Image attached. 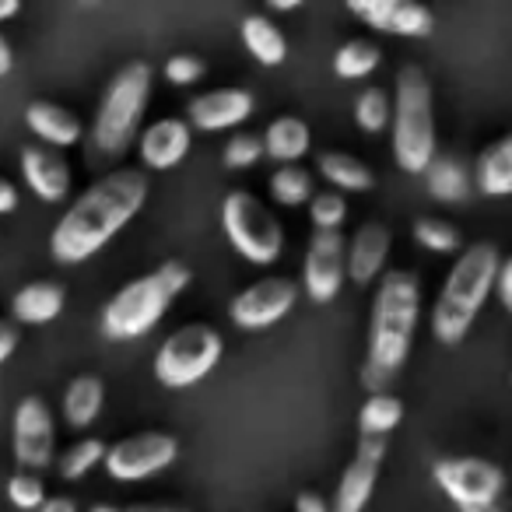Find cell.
I'll return each mask as SVG.
<instances>
[{
	"mask_svg": "<svg viewBox=\"0 0 512 512\" xmlns=\"http://www.w3.org/2000/svg\"><path fill=\"white\" fill-rule=\"evenodd\" d=\"M36 512H78V505H74V498L57 495V498H46V502L39 505Z\"/></svg>",
	"mask_w": 512,
	"mask_h": 512,
	"instance_id": "42",
	"label": "cell"
},
{
	"mask_svg": "<svg viewBox=\"0 0 512 512\" xmlns=\"http://www.w3.org/2000/svg\"><path fill=\"white\" fill-rule=\"evenodd\" d=\"M18 11H22V0H0V22H11Z\"/></svg>",
	"mask_w": 512,
	"mask_h": 512,
	"instance_id": "44",
	"label": "cell"
},
{
	"mask_svg": "<svg viewBox=\"0 0 512 512\" xmlns=\"http://www.w3.org/2000/svg\"><path fill=\"white\" fill-rule=\"evenodd\" d=\"M400 421H404V404H400V397H393V393H386V390L369 393V400H365L362 411H358V428H362V435H386V439H390V432Z\"/></svg>",
	"mask_w": 512,
	"mask_h": 512,
	"instance_id": "28",
	"label": "cell"
},
{
	"mask_svg": "<svg viewBox=\"0 0 512 512\" xmlns=\"http://www.w3.org/2000/svg\"><path fill=\"white\" fill-rule=\"evenodd\" d=\"M11 446H15V460L25 470H46L57 453V428H53V414L43 397H25L15 407V425H11Z\"/></svg>",
	"mask_w": 512,
	"mask_h": 512,
	"instance_id": "13",
	"label": "cell"
},
{
	"mask_svg": "<svg viewBox=\"0 0 512 512\" xmlns=\"http://www.w3.org/2000/svg\"><path fill=\"white\" fill-rule=\"evenodd\" d=\"M8 502L22 512H36L46 502V484L39 477V470H15L8 477Z\"/></svg>",
	"mask_w": 512,
	"mask_h": 512,
	"instance_id": "34",
	"label": "cell"
},
{
	"mask_svg": "<svg viewBox=\"0 0 512 512\" xmlns=\"http://www.w3.org/2000/svg\"><path fill=\"white\" fill-rule=\"evenodd\" d=\"M264 155L274 158L278 165H292L302 162L313 148V134H309V123L299 116H278L271 120V127L264 130Z\"/></svg>",
	"mask_w": 512,
	"mask_h": 512,
	"instance_id": "22",
	"label": "cell"
},
{
	"mask_svg": "<svg viewBox=\"0 0 512 512\" xmlns=\"http://www.w3.org/2000/svg\"><path fill=\"white\" fill-rule=\"evenodd\" d=\"M390 134L393 162L411 176H421L435 158V102L432 81L418 64L397 71V88L390 99Z\"/></svg>",
	"mask_w": 512,
	"mask_h": 512,
	"instance_id": "6",
	"label": "cell"
},
{
	"mask_svg": "<svg viewBox=\"0 0 512 512\" xmlns=\"http://www.w3.org/2000/svg\"><path fill=\"white\" fill-rule=\"evenodd\" d=\"M179 456V442L169 432H137L127 439L113 442L102 453V467L113 481L134 484L148 481V477L162 474L165 467H172Z\"/></svg>",
	"mask_w": 512,
	"mask_h": 512,
	"instance_id": "9",
	"label": "cell"
},
{
	"mask_svg": "<svg viewBox=\"0 0 512 512\" xmlns=\"http://www.w3.org/2000/svg\"><path fill=\"white\" fill-rule=\"evenodd\" d=\"M137 155L148 169L165 172V169H176L186 155H190V144H193V127L179 116H165V120H155L148 130L137 134Z\"/></svg>",
	"mask_w": 512,
	"mask_h": 512,
	"instance_id": "17",
	"label": "cell"
},
{
	"mask_svg": "<svg viewBox=\"0 0 512 512\" xmlns=\"http://www.w3.org/2000/svg\"><path fill=\"white\" fill-rule=\"evenodd\" d=\"M474 183L484 197H509L512 193V137H498L477 155Z\"/></svg>",
	"mask_w": 512,
	"mask_h": 512,
	"instance_id": "24",
	"label": "cell"
},
{
	"mask_svg": "<svg viewBox=\"0 0 512 512\" xmlns=\"http://www.w3.org/2000/svg\"><path fill=\"white\" fill-rule=\"evenodd\" d=\"M295 512H330V505L323 502L316 491H302V495L295 498Z\"/></svg>",
	"mask_w": 512,
	"mask_h": 512,
	"instance_id": "40",
	"label": "cell"
},
{
	"mask_svg": "<svg viewBox=\"0 0 512 512\" xmlns=\"http://www.w3.org/2000/svg\"><path fill=\"white\" fill-rule=\"evenodd\" d=\"M355 123L365 130V134H383L390 127V95L383 88H365L355 102Z\"/></svg>",
	"mask_w": 512,
	"mask_h": 512,
	"instance_id": "33",
	"label": "cell"
},
{
	"mask_svg": "<svg viewBox=\"0 0 512 512\" xmlns=\"http://www.w3.org/2000/svg\"><path fill=\"white\" fill-rule=\"evenodd\" d=\"M25 127L46 144V148H74L85 137V123L71 113V109L57 106V102H29L25 109Z\"/></svg>",
	"mask_w": 512,
	"mask_h": 512,
	"instance_id": "20",
	"label": "cell"
},
{
	"mask_svg": "<svg viewBox=\"0 0 512 512\" xmlns=\"http://www.w3.org/2000/svg\"><path fill=\"white\" fill-rule=\"evenodd\" d=\"M204 71H207V64L200 57H193V53H176V57H169V60H165V67H162L165 81H169V85H176V88L197 85V81L204 78Z\"/></svg>",
	"mask_w": 512,
	"mask_h": 512,
	"instance_id": "37",
	"label": "cell"
},
{
	"mask_svg": "<svg viewBox=\"0 0 512 512\" xmlns=\"http://www.w3.org/2000/svg\"><path fill=\"white\" fill-rule=\"evenodd\" d=\"M425 186L428 193H432L435 200H442V204H460V200H467L470 193V172L463 169L456 158L449 155H435L432 162L425 165Z\"/></svg>",
	"mask_w": 512,
	"mask_h": 512,
	"instance_id": "27",
	"label": "cell"
},
{
	"mask_svg": "<svg viewBox=\"0 0 512 512\" xmlns=\"http://www.w3.org/2000/svg\"><path fill=\"white\" fill-rule=\"evenodd\" d=\"M386 456V435H362L358 442L355 460L348 463V470L341 474V484L334 491L330 512H362L369 505L372 491L379 481V467Z\"/></svg>",
	"mask_w": 512,
	"mask_h": 512,
	"instance_id": "15",
	"label": "cell"
},
{
	"mask_svg": "<svg viewBox=\"0 0 512 512\" xmlns=\"http://www.w3.org/2000/svg\"><path fill=\"white\" fill-rule=\"evenodd\" d=\"M67 292L57 281H29L25 288H18L11 299V316L25 327H46L64 313Z\"/></svg>",
	"mask_w": 512,
	"mask_h": 512,
	"instance_id": "21",
	"label": "cell"
},
{
	"mask_svg": "<svg viewBox=\"0 0 512 512\" xmlns=\"http://www.w3.org/2000/svg\"><path fill=\"white\" fill-rule=\"evenodd\" d=\"M498 260H502V253L495 242H474L456 256V264L449 267L439 299L432 306V334L439 344L456 348L470 334L477 313L491 295Z\"/></svg>",
	"mask_w": 512,
	"mask_h": 512,
	"instance_id": "3",
	"label": "cell"
},
{
	"mask_svg": "<svg viewBox=\"0 0 512 512\" xmlns=\"http://www.w3.org/2000/svg\"><path fill=\"white\" fill-rule=\"evenodd\" d=\"M432 477L442 488V495L460 505V509L498 502V495L505 488L502 467L481 460V456H446V460H439L432 467Z\"/></svg>",
	"mask_w": 512,
	"mask_h": 512,
	"instance_id": "10",
	"label": "cell"
},
{
	"mask_svg": "<svg viewBox=\"0 0 512 512\" xmlns=\"http://www.w3.org/2000/svg\"><path fill=\"white\" fill-rule=\"evenodd\" d=\"M11 67H15V53H11L8 39L0 36V78H4V74H11Z\"/></svg>",
	"mask_w": 512,
	"mask_h": 512,
	"instance_id": "43",
	"label": "cell"
},
{
	"mask_svg": "<svg viewBox=\"0 0 512 512\" xmlns=\"http://www.w3.org/2000/svg\"><path fill=\"white\" fill-rule=\"evenodd\" d=\"M306 207H309L313 228H341L344 221H348V200H344V193H337V190L313 193Z\"/></svg>",
	"mask_w": 512,
	"mask_h": 512,
	"instance_id": "35",
	"label": "cell"
},
{
	"mask_svg": "<svg viewBox=\"0 0 512 512\" xmlns=\"http://www.w3.org/2000/svg\"><path fill=\"white\" fill-rule=\"evenodd\" d=\"M253 116V95L246 88H214L186 106V123L204 134H218V130H235Z\"/></svg>",
	"mask_w": 512,
	"mask_h": 512,
	"instance_id": "16",
	"label": "cell"
},
{
	"mask_svg": "<svg viewBox=\"0 0 512 512\" xmlns=\"http://www.w3.org/2000/svg\"><path fill=\"white\" fill-rule=\"evenodd\" d=\"M22 179L43 204H64L71 193V165L50 148H22Z\"/></svg>",
	"mask_w": 512,
	"mask_h": 512,
	"instance_id": "19",
	"label": "cell"
},
{
	"mask_svg": "<svg viewBox=\"0 0 512 512\" xmlns=\"http://www.w3.org/2000/svg\"><path fill=\"white\" fill-rule=\"evenodd\" d=\"M414 242L425 246L428 253H456L463 246V235L460 228L442 218H418L414 221Z\"/></svg>",
	"mask_w": 512,
	"mask_h": 512,
	"instance_id": "32",
	"label": "cell"
},
{
	"mask_svg": "<svg viewBox=\"0 0 512 512\" xmlns=\"http://www.w3.org/2000/svg\"><path fill=\"white\" fill-rule=\"evenodd\" d=\"M18 207V190L11 179L0 176V214H11Z\"/></svg>",
	"mask_w": 512,
	"mask_h": 512,
	"instance_id": "41",
	"label": "cell"
},
{
	"mask_svg": "<svg viewBox=\"0 0 512 512\" xmlns=\"http://www.w3.org/2000/svg\"><path fill=\"white\" fill-rule=\"evenodd\" d=\"M242 46L249 50V57L264 67H278L288 57V39L278 25L267 15H249L242 22Z\"/></svg>",
	"mask_w": 512,
	"mask_h": 512,
	"instance_id": "26",
	"label": "cell"
},
{
	"mask_svg": "<svg viewBox=\"0 0 512 512\" xmlns=\"http://www.w3.org/2000/svg\"><path fill=\"white\" fill-rule=\"evenodd\" d=\"M123 512H183V509H176V505H130V509H123Z\"/></svg>",
	"mask_w": 512,
	"mask_h": 512,
	"instance_id": "46",
	"label": "cell"
},
{
	"mask_svg": "<svg viewBox=\"0 0 512 512\" xmlns=\"http://www.w3.org/2000/svg\"><path fill=\"white\" fill-rule=\"evenodd\" d=\"M15 348H18V327L8 320H0V365L15 355Z\"/></svg>",
	"mask_w": 512,
	"mask_h": 512,
	"instance_id": "39",
	"label": "cell"
},
{
	"mask_svg": "<svg viewBox=\"0 0 512 512\" xmlns=\"http://www.w3.org/2000/svg\"><path fill=\"white\" fill-rule=\"evenodd\" d=\"M88 512H120V509H113V505H92Z\"/></svg>",
	"mask_w": 512,
	"mask_h": 512,
	"instance_id": "48",
	"label": "cell"
},
{
	"mask_svg": "<svg viewBox=\"0 0 512 512\" xmlns=\"http://www.w3.org/2000/svg\"><path fill=\"white\" fill-rule=\"evenodd\" d=\"M295 302H299V285L292 278H260L228 302V316L239 330H267L285 320Z\"/></svg>",
	"mask_w": 512,
	"mask_h": 512,
	"instance_id": "11",
	"label": "cell"
},
{
	"mask_svg": "<svg viewBox=\"0 0 512 512\" xmlns=\"http://www.w3.org/2000/svg\"><path fill=\"white\" fill-rule=\"evenodd\" d=\"M151 85H155V71L144 60H130L127 67L116 71V78L102 92L99 109H95L88 155L95 151V158H120L123 151H130V144L141 134L144 109L151 102Z\"/></svg>",
	"mask_w": 512,
	"mask_h": 512,
	"instance_id": "5",
	"label": "cell"
},
{
	"mask_svg": "<svg viewBox=\"0 0 512 512\" xmlns=\"http://www.w3.org/2000/svg\"><path fill=\"white\" fill-rule=\"evenodd\" d=\"M193 281L190 267L183 260H165L151 274H141L130 285H123L102 309V334L109 341H137L151 334L169 313V306L186 292Z\"/></svg>",
	"mask_w": 512,
	"mask_h": 512,
	"instance_id": "4",
	"label": "cell"
},
{
	"mask_svg": "<svg viewBox=\"0 0 512 512\" xmlns=\"http://www.w3.org/2000/svg\"><path fill=\"white\" fill-rule=\"evenodd\" d=\"M106 404V386L95 372H81L64 390V421L71 428H92Z\"/></svg>",
	"mask_w": 512,
	"mask_h": 512,
	"instance_id": "23",
	"label": "cell"
},
{
	"mask_svg": "<svg viewBox=\"0 0 512 512\" xmlns=\"http://www.w3.org/2000/svg\"><path fill=\"white\" fill-rule=\"evenodd\" d=\"M316 172L334 186L337 193H365L376 186V176L372 169L362 162V158L348 155V151H323L316 158Z\"/></svg>",
	"mask_w": 512,
	"mask_h": 512,
	"instance_id": "25",
	"label": "cell"
},
{
	"mask_svg": "<svg viewBox=\"0 0 512 512\" xmlns=\"http://www.w3.org/2000/svg\"><path fill=\"white\" fill-rule=\"evenodd\" d=\"M344 8L362 25L386 36L400 39H425L432 36L435 18L421 0H344Z\"/></svg>",
	"mask_w": 512,
	"mask_h": 512,
	"instance_id": "14",
	"label": "cell"
},
{
	"mask_svg": "<svg viewBox=\"0 0 512 512\" xmlns=\"http://www.w3.org/2000/svg\"><path fill=\"white\" fill-rule=\"evenodd\" d=\"M260 158H264V141L256 134H232V141L221 151L225 169H249V165H256Z\"/></svg>",
	"mask_w": 512,
	"mask_h": 512,
	"instance_id": "36",
	"label": "cell"
},
{
	"mask_svg": "<svg viewBox=\"0 0 512 512\" xmlns=\"http://www.w3.org/2000/svg\"><path fill=\"white\" fill-rule=\"evenodd\" d=\"M221 334L207 323H186L176 334L162 341L155 355V379L165 390H186V386L200 383L214 365L221 362Z\"/></svg>",
	"mask_w": 512,
	"mask_h": 512,
	"instance_id": "8",
	"label": "cell"
},
{
	"mask_svg": "<svg viewBox=\"0 0 512 512\" xmlns=\"http://www.w3.org/2000/svg\"><path fill=\"white\" fill-rule=\"evenodd\" d=\"M460 512H502V509H498V502H491V505H477V509H460Z\"/></svg>",
	"mask_w": 512,
	"mask_h": 512,
	"instance_id": "47",
	"label": "cell"
},
{
	"mask_svg": "<svg viewBox=\"0 0 512 512\" xmlns=\"http://www.w3.org/2000/svg\"><path fill=\"white\" fill-rule=\"evenodd\" d=\"M271 197L281 207H306L309 197H313V172L302 169L299 162L281 165L271 176Z\"/></svg>",
	"mask_w": 512,
	"mask_h": 512,
	"instance_id": "30",
	"label": "cell"
},
{
	"mask_svg": "<svg viewBox=\"0 0 512 512\" xmlns=\"http://www.w3.org/2000/svg\"><path fill=\"white\" fill-rule=\"evenodd\" d=\"M491 292L498 295L502 309L509 313V309H512V260H509V256H502V260H498V271H495V281H491Z\"/></svg>",
	"mask_w": 512,
	"mask_h": 512,
	"instance_id": "38",
	"label": "cell"
},
{
	"mask_svg": "<svg viewBox=\"0 0 512 512\" xmlns=\"http://www.w3.org/2000/svg\"><path fill=\"white\" fill-rule=\"evenodd\" d=\"M421 316V285L411 271H386L372 299L369 355L362 365V386L369 393L390 390L411 355Z\"/></svg>",
	"mask_w": 512,
	"mask_h": 512,
	"instance_id": "2",
	"label": "cell"
},
{
	"mask_svg": "<svg viewBox=\"0 0 512 512\" xmlns=\"http://www.w3.org/2000/svg\"><path fill=\"white\" fill-rule=\"evenodd\" d=\"M383 64V50L369 39H351L334 53V74L341 81H362Z\"/></svg>",
	"mask_w": 512,
	"mask_h": 512,
	"instance_id": "29",
	"label": "cell"
},
{
	"mask_svg": "<svg viewBox=\"0 0 512 512\" xmlns=\"http://www.w3.org/2000/svg\"><path fill=\"white\" fill-rule=\"evenodd\" d=\"M102 453H106V442L102 439H81L74 446L64 449V456L57 460V470L64 481H81L85 474H92L102 463Z\"/></svg>",
	"mask_w": 512,
	"mask_h": 512,
	"instance_id": "31",
	"label": "cell"
},
{
	"mask_svg": "<svg viewBox=\"0 0 512 512\" xmlns=\"http://www.w3.org/2000/svg\"><path fill=\"white\" fill-rule=\"evenodd\" d=\"M148 200V176L141 169H113L95 179L53 225L50 253L60 267H81L113 242Z\"/></svg>",
	"mask_w": 512,
	"mask_h": 512,
	"instance_id": "1",
	"label": "cell"
},
{
	"mask_svg": "<svg viewBox=\"0 0 512 512\" xmlns=\"http://www.w3.org/2000/svg\"><path fill=\"white\" fill-rule=\"evenodd\" d=\"M344 235L341 228H313V239L306 246V264H302V288L309 302L327 306L344 288Z\"/></svg>",
	"mask_w": 512,
	"mask_h": 512,
	"instance_id": "12",
	"label": "cell"
},
{
	"mask_svg": "<svg viewBox=\"0 0 512 512\" xmlns=\"http://www.w3.org/2000/svg\"><path fill=\"white\" fill-rule=\"evenodd\" d=\"M306 0H267V8L271 11H281V15H288V11H295V8H302Z\"/></svg>",
	"mask_w": 512,
	"mask_h": 512,
	"instance_id": "45",
	"label": "cell"
},
{
	"mask_svg": "<svg viewBox=\"0 0 512 512\" xmlns=\"http://www.w3.org/2000/svg\"><path fill=\"white\" fill-rule=\"evenodd\" d=\"M221 228L242 260L256 267L278 264L285 249V228L249 190H232L221 200Z\"/></svg>",
	"mask_w": 512,
	"mask_h": 512,
	"instance_id": "7",
	"label": "cell"
},
{
	"mask_svg": "<svg viewBox=\"0 0 512 512\" xmlns=\"http://www.w3.org/2000/svg\"><path fill=\"white\" fill-rule=\"evenodd\" d=\"M386 256H390V228L383 221H365L355 235H351L348 249H344V274L355 285H372L383 274Z\"/></svg>",
	"mask_w": 512,
	"mask_h": 512,
	"instance_id": "18",
	"label": "cell"
}]
</instances>
